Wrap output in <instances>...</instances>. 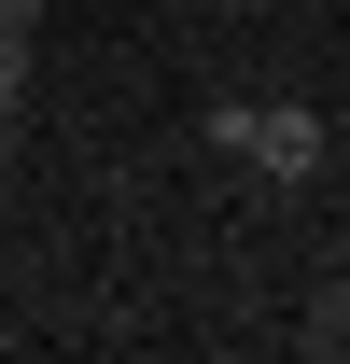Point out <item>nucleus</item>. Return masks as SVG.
<instances>
[{"instance_id":"nucleus-1","label":"nucleus","mask_w":350,"mask_h":364,"mask_svg":"<svg viewBox=\"0 0 350 364\" xmlns=\"http://www.w3.org/2000/svg\"><path fill=\"white\" fill-rule=\"evenodd\" d=\"M211 140H224V154H253L266 182H322V112H308V98H253V112L224 98Z\"/></svg>"}]
</instances>
